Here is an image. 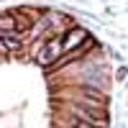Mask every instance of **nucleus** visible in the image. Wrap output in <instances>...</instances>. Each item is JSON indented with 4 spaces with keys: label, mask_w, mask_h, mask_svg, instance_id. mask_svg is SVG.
Here are the masks:
<instances>
[{
    "label": "nucleus",
    "mask_w": 128,
    "mask_h": 128,
    "mask_svg": "<svg viewBox=\"0 0 128 128\" xmlns=\"http://www.w3.org/2000/svg\"><path fill=\"white\" fill-rule=\"evenodd\" d=\"M62 49H64V46H62V41H59V38H51L49 44L38 51V56H36V59H38V64H44V67L54 64V62L59 59V54H62Z\"/></svg>",
    "instance_id": "obj_1"
},
{
    "label": "nucleus",
    "mask_w": 128,
    "mask_h": 128,
    "mask_svg": "<svg viewBox=\"0 0 128 128\" xmlns=\"http://www.w3.org/2000/svg\"><path fill=\"white\" fill-rule=\"evenodd\" d=\"M87 38V34H84L82 28H72L67 36H64V41H62V46H64V51H74V46L77 44H82V41Z\"/></svg>",
    "instance_id": "obj_2"
}]
</instances>
